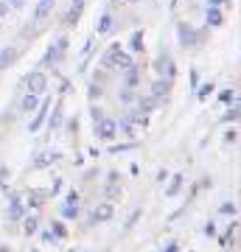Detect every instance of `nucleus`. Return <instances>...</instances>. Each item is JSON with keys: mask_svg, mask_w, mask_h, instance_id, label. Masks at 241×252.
I'll return each instance as SVG.
<instances>
[{"mask_svg": "<svg viewBox=\"0 0 241 252\" xmlns=\"http://www.w3.org/2000/svg\"><path fill=\"white\" fill-rule=\"evenodd\" d=\"M104 64H107V67H118V70H129L135 62H132V56L129 54L121 51V45H112L107 51V56H104Z\"/></svg>", "mask_w": 241, "mask_h": 252, "instance_id": "1", "label": "nucleus"}, {"mask_svg": "<svg viewBox=\"0 0 241 252\" xmlns=\"http://www.w3.org/2000/svg\"><path fill=\"white\" fill-rule=\"evenodd\" d=\"M96 126V137H101V140H112V137L118 135V121L115 118H101Z\"/></svg>", "mask_w": 241, "mask_h": 252, "instance_id": "2", "label": "nucleus"}, {"mask_svg": "<svg viewBox=\"0 0 241 252\" xmlns=\"http://www.w3.org/2000/svg\"><path fill=\"white\" fill-rule=\"evenodd\" d=\"M54 6H56V0H39V3H36V9H34V17H31V26H42L45 20L51 17Z\"/></svg>", "mask_w": 241, "mask_h": 252, "instance_id": "3", "label": "nucleus"}, {"mask_svg": "<svg viewBox=\"0 0 241 252\" xmlns=\"http://www.w3.org/2000/svg\"><path fill=\"white\" fill-rule=\"evenodd\" d=\"M154 70L160 73V76L166 73V79H169V81L174 79V76H177V67H174V62H171V56L166 54V51H163V54L157 56V62H154Z\"/></svg>", "mask_w": 241, "mask_h": 252, "instance_id": "4", "label": "nucleus"}, {"mask_svg": "<svg viewBox=\"0 0 241 252\" xmlns=\"http://www.w3.org/2000/svg\"><path fill=\"white\" fill-rule=\"evenodd\" d=\"M177 39H179V45L191 48V45H197L199 39H202V34H197L191 26H185V23H182V26L177 28Z\"/></svg>", "mask_w": 241, "mask_h": 252, "instance_id": "5", "label": "nucleus"}, {"mask_svg": "<svg viewBox=\"0 0 241 252\" xmlns=\"http://www.w3.org/2000/svg\"><path fill=\"white\" fill-rule=\"evenodd\" d=\"M26 87H28V93H39L48 87V76H45L42 70H36V73H28V79H26Z\"/></svg>", "mask_w": 241, "mask_h": 252, "instance_id": "6", "label": "nucleus"}, {"mask_svg": "<svg viewBox=\"0 0 241 252\" xmlns=\"http://www.w3.org/2000/svg\"><path fill=\"white\" fill-rule=\"evenodd\" d=\"M65 48H68V39H65V36H59L54 45L48 48V56L42 59V64H56L59 59H62V51H65Z\"/></svg>", "mask_w": 241, "mask_h": 252, "instance_id": "7", "label": "nucleus"}, {"mask_svg": "<svg viewBox=\"0 0 241 252\" xmlns=\"http://www.w3.org/2000/svg\"><path fill=\"white\" fill-rule=\"evenodd\" d=\"M48 107H51L48 101H45V104H39V107H36V118H34V121H31V124H28V132H39V129H42V124H45V121H48Z\"/></svg>", "mask_w": 241, "mask_h": 252, "instance_id": "8", "label": "nucleus"}, {"mask_svg": "<svg viewBox=\"0 0 241 252\" xmlns=\"http://www.w3.org/2000/svg\"><path fill=\"white\" fill-rule=\"evenodd\" d=\"M62 216L65 219H76L79 216V193H68V202L62 205Z\"/></svg>", "mask_w": 241, "mask_h": 252, "instance_id": "9", "label": "nucleus"}, {"mask_svg": "<svg viewBox=\"0 0 241 252\" xmlns=\"http://www.w3.org/2000/svg\"><path fill=\"white\" fill-rule=\"evenodd\" d=\"M157 107H160V98H154V95H143V98L138 101V109L146 112V115H149L152 109H157Z\"/></svg>", "mask_w": 241, "mask_h": 252, "instance_id": "10", "label": "nucleus"}, {"mask_svg": "<svg viewBox=\"0 0 241 252\" xmlns=\"http://www.w3.org/2000/svg\"><path fill=\"white\" fill-rule=\"evenodd\" d=\"M23 213H26L23 202H20V199H11V205H9V213H6V219H9V221H17V219H23Z\"/></svg>", "mask_w": 241, "mask_h": 252, "instance_id": "11", "label": "nucleus"}, {"mask_svg": "<svg viewBox=\"0 0 241 252\" xmlns=\"http://www.w3.org/2000/svg\"><path fill=\"white\" fill-rule=\"evenodd\" d=\"M166 93H169V79H166V81H163V79H154L152 95H154V98H160V101H166Z\"/></svg>", "mask_w": 241, "mask_h": 252, "instance_id": "12", "label": "nucleus"}, {"mask_svg": "<svg viewBox=\"0 0 241 252\" xmlns=\"http://www.w3.org/2000/svg\"><path fill=\"white\" fill-rule=\"evenodd\" d=\"M93 219H96V221H109V219H112V205H99L93 210Z\"/></svg>", "mask_w": 241, "mask_h": 252, "instance_id": "13", "label": "nucleus"}, {"mask_svg": "<svg viewBox=\"0 0 241 252\" xmlns=\"http://www.w3.org/2000/svg\"><path fill=\"white\" fill-rule=\"evenodd\" d=\"M112 26H115V20H112V14H101V20H99V34H112Z\"/></svg>", "mask_w": 241, "mask_h": 252, "instance_id": "14", "label": "nucleus"}, {"mask_svg": "<svg viewBox=\"0 0 241 252\" xmlns=\"http://www.w3.org/2000/svg\"><path fill=\"white\" fill-rule=\"evenodd\" d=\"M138 81H140V70H138V67H129V70H126V79H124V87H129V90H132V87H138Z\"/></svg>", "mask_w": 241, "mask_h": 252, "instance_id": "15", "label": "nucleus"}, {"mask_svg": "<svg viewBox=\"0 0 241 252\" xmlns=\"http://www.w3.org/2000/svg\"><path fill=\"white\" fill-rule=\"evenodd\" d=\"M20 107L26 109V112H34V109L39 107V95H36V93H28L26 98L20 101Z\"/></svg>", "mask_w": 241, "mask_h": 252, "instance_id": "16", "label": "nucleus"}, {"mask_svg": "<svg viewBox=\"0 0 241 252\" xmlns=\"http://www.w3.org/2000/svg\"><path fill=\"white\" fill-rule=\"evenodd\" d=\"M14 56H17V51H14V48H6V51H0V70H6V67L14 62Z\"/></svg>", "mask_w": 241, "mask_h": 252, "instance_id": "17", "label": "nucleus"}, {"mask_svg": "<svg viewBox=\"0 0 241 252\" xmlns=\"http://www.w3.org/2000/svg\"><path fill=\"white\" fill-rule=\"evenodd\" d=\"M205 20H207V26H222V11H219V9H216V6H210V9H207V14H205Z\"/></svg>", "mask_w": 241, "mask_h": 252, "instance_id": "18", "label": "nucleus"}, {"mask_svg": "<svg viewBox=\"0 0 241 252\" xmlns=\"http://www.w3.org/2000/svg\"><path fill=\"white\" fill-rule=\"evenodd\" d=\"M81 9H84V0H76V3L70 6V14L65 17V23H76V20L81 17Z\"/></svg>", "mask_w": 241, "mask_h": 252, "instance_id": "19", "label": "nucleus"}, {"mask_svg": "<svg viewBox=\"0 0 241 252\" xmlns=\"http://www.w3.org/2000/svg\"><path fill=\"white\" fill-rule=\"evenodd\" d=\"M179 188H182V174H177V177L171 180V185L166 188V196H177V193H179Z\"/></svg>", "mask_w": 241, "mask_h": 252, "instance_id": "20", "label": "nucleus"}, {"mask_svg": "<svg viewBox=\"0 0 241 252\" xmlns=\"http://www.w3.org/2000/svg\"><path fill=\"white\" fill-rule=\"evenodd\" d=\"M56 157H59V154H51V152L39 154V157H36V168H45V165H48V162H54Z\"/></svg>", "mask_w": 241, "mask_h": 252, "instance_id": "21", "label": "nucleus"}, {"mask_svg": "<svg viewBox=\"0 0 241 252\" xmlns=\"http://www.w3.org/2000/svg\"><path fill=\"white\" fill-rule=\"evenodd\" d=\"M36 227H39V219H36V216H28V219H26V233H28V235H34V233H36Z\"/></svg>", "mask_w": 241, "mask_h": 252, "instance_id": "22", "label": "nucleus"}, {"mask_svg": "<svg viewBox=\"0 0 241 252\" xmlns=\"http://www.w3.org/2000/svg\"><path fill=\"white\" fill-rule=\"evenodd\" d=\"M219 101H222V104H236V93H233V90H222V93H219Z\"/></svg>", "mask_w": 241, "mask_h": 252, "instance_id": "23", "label": "nucleus"}, {"mask_svg": "<svg viewBox=\"0 0 241 252\" xmlns=\"http://www.w3.org/2000/svg\"><path fill=\"white\" fill-rule=\"evenodd\" d=\"M210 93H213V84L207 81V84H202V87H199V93H197V95H199V98H202V101H205L207 95H210Z\"/></svg>", "mask_w": 241, "mask_h": 252, "instance_id": "24", "label": "nucleus"}, {"mask_svg": "<svg viewBox=\"0 0 241 252\" xmlns=\"http://www.w3.org/2000/svg\"><path fill=\"white\" fill-rule=\"evenodd\" d=\"M236 118H239V107H236V104H233V107L227 109V115H224L222 121H224V124H230V121H236Z\"/></svg>", "mask_w": 241, "mask_h": 252, "instance_id": "25", "label": "nucleus"}, {"mask_svg": "<svg viewBox=\"0 0 241 252\" xmlns=\"http://www.w3.org/2000/svg\"><path fill=\"white\" fill-rule=\"evenodd\" d=\"M219 213H224V216H233V213H236V205H233V202H224V205L219 207Z\"/></svg>", "mask_w": 241, "mask_h": 252, "instance_id": "26", "label": "nucleus"}, {"mask_svg": "<svg viewBox=\"0 0 241 252\" xmlns=\"http://www.w3.org/2000/svg\"><path fill=\"white\" fill-rule=\"evenodd\" d=\"M104 193H107V199H115L118 193H121V190H118V185H115V182H109V185H107V190H104Z\"/></svg>", "mask_w": 241, "mask_h": 252, "instance_id": "27", "label": "nucleus"}, {"mask_svg": "<svg viewBox=\"0 0 241 252\" xmlns=\"http://www.w3.org/2000/svg\"><path fill=\"white\" fill-rule=\"evenodd\" d=\"M121 101H124V104H132V101H135V95H132V90H129V87H124V90H121Z\"/></svg>", "mask_w": 241, "mask_h": 252, "instance_id": "28", "label": "nucleus"}, {"mask_svg": "<svg viewBox=\"0 0 241 252\" xmlns=\"http://www.w3.org/2000/svg\"><path fill=\"white\" fill-rule=\"evenodd\" d=\"M65 227H62V221H54V238H65Z\"/></svg>", "mask_w": 241, "mask_h": 252, "instance_id": "29", "label": "nucleus"}, {"mask_svg": "<svg viewBox=\"0 0 241 252\" xmlns=\"http://www.w3.org/2000/svg\"><path fill=\"white\" fill-rule=\"evenodd\" d=\"M132 48H135V51H140V48H143V34H140V31L132 36Z\"/></svg>", "mask_w": 241, "mask_h": 252, "instance_id": "30", "label": "nucleus"}, {"mask_svg": "<svg viewBox=\"0 0 241 252\" xmlns=\"http://www.w3.org/2000/svg\"><path fill=\"white\" fill-rule=\"evenodd\" d=\"M59 118H62V107H56V109H54V121H51V129H56V126H59Z\"/></svg>", "mask_w": 241, "mask_h": 252, "instance_id": "31", "label": "nucleus"}, {"mask_svg": "<svg viewBox=\"0 0 241 252\" xmlns=\"http://www.w3.org/2000/svg\"><path fill=\"white\" fill-rule=\"evenodd\" d=\"M9 3V9H23L26 6V0H6Z\"/></svg>", "mask_w": 241, "mask_h": 252, "instance_id": "32", "label": "nucleus"}, {"mask_svg": "<svg viewBox=\"0 0 241 252\" xmlns=\"http://www.w3.org/2000/svg\"><path fill=\"white\" fill-rule=\"evenodd\" d=\"M101 118H104V112H101L99 107H93V124H99Z\"/></svg>", "mask_w": 241, "mask_h": 252, "instance_id": "33", "label": "nucleus"}, {"mask_svg": "<svg viewBox=\"0 0 241 252\" xmlns=\"http://www.w3.org/2000/svg\"><path fill=\"white\" fill-rule=\"evenodd\" d=\"M6 14H9V3H0V20L6 17Z\"/></svg>", "mask_w": 241, "mask_h": 252, "instance_id": "34", "label": "nucleus"}, {"mask_svg": "<svg viewBox=\"0 0 241 252\" xmlns=\"http://www.w3.org/2000/svg\"><path fill=\"white\" fill-rule=\"evenodd\" d=\"M216 233V227H213V221H207L205 224V235H213Z\"/></svg>", "mask_w": 241, "mask_h": 252, "instance_id": "35", "label": "nucleus"}, {"mask_svg": "<svg viewBox=\"0 0 241 252\" xmlns=\"http://www.w3.org/2000/svg\"><path fill=\"white\" fill-rule=\"evenodd\" d=\"M191 84H194V87L199 84V73L197 70H191Z\"/></svg>", "mask_w": 241, "mask_h": 252, "instance_id": "36", "label": "nucleus"}, {"mask_svg": "<svg viewBox=\"0 0 241 252\" xmlns=\"http://www.w3.org/2000/svg\"><path fill=\"white\" fill-rule=\"evenodd\" d=\"M166 252H179V247H177V244H169V247H166Z\"/></svg>", "mask_w": 241, "mask_h": 252, "instance_id": "37", "label": "nucleus"}, {"mask_svg": "<svg viewBox=\"0 0 241 252\" xmlns=\"http://www.w3.org/2000/svg\"><path fill=\"white\" fill-rule=\"evenodd\" d=\"M210 6H222V3H227V0H207Z\"/></svg>", "mask_w": 241, "mask_h": 252, "instance_id": "38", "label": "nucleus"}, {"mask_svg": "<svg viewBox=\"0 0 241 252\" xmlns=\"http://www.w3.org/2000/svg\"><path fill=\"white\" fill-rule=\"evenodd\" d=\"M34 252H36V250H34Z\"/></svg>", "mask_w": 241, "mask_h": 252, "instance_id": "39", "label": "nucleus"}]
</instances>
